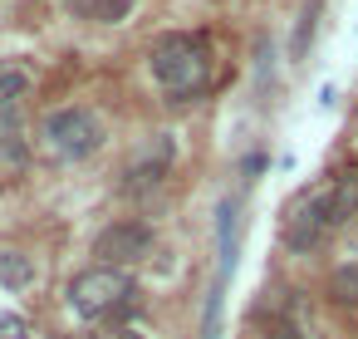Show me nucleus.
Segmentation results:
<instances>
[{
    "label": "nucleus",
    "instance_id": "9d476101",
    "mask_svg": "<svg viewBox=\"0 0 358 339\" xmlns=\"http://www.w3.org/2000/svg\"><path fill=\"white\" fill-rule=\"evenodd\" d=\"M314 20H319V0H304V11H299V25H294V45H289V60H304V55H309Z\"/></svg>",
    "mask_w": 358,
    "mask_h": 339
},
{
    "label": "nucleus",
    "instance_id": "1a4fd4ad",
    "mask_svg": "<svg viewBox=\"0 0 358 339\" xmlns=\"http://www.w3.org/2000/svg\"><path fill=\"white\" fill-rule=\"evenodd\" d=\"M25 94H30V74L25 69H0V118H6Z\"/></svg>",
    "mask_w": 358,
    "mask_h": 339
},
{
    "label": "nucleus",
    "instance_id": "f8f14e48",
    "mask_svg": "<svg viewBox=\"0 0 358 339\" xmlns=\"http://www.w3.org/2000/svg\"><path fill=\"white\" fill-rule=\"evenodd\" d=\"M84 11H89L94 20H108V25H113V20H123V15L133 11V0H89Z\"/></svg>",
    "mask_w": 358,
    "mask_h": 339
},
{
    "label": "nucleus",
    "instance_id": "4468645a",
    "mask_svg": "<svg viewBox=\"0 0 358 339\" xmlns=\"http://www.w3.org/2000/svg\"><path fill=\"white\" fill-rule=\"evenodd\" d=\"M265 339H304V334H299V329H294V324H275V329H270V334H265Z\"/></svg>",
    "mask_w": 358,
    "mask_h": 339
},
{
    "label": "nucleus",
    "instance_id": "7ed1b4c3",
    "mask_svg": "<svg viewBox=\"0 0 358 339\" xmlns=\"http://www.w3.org/2000/svg\"><path fill=\"white\" fill-rule=\"evenodd\" d=\"M45 143H50L59 158L79 162V158H89V153L103 148V123H99L94 109L69 104V109H55V113L45 118Z\"/></svg>",
    "mask_w": 358,
    "mask_h": 339
},
{
    "label": "nucleus",
    "instance_id": "39448f33",
    "mask_svg": "<svg viewBox=\"0 0 358 339\" xmlns=\"http://www.w3.org/2000/svg\"><path fill=\"white\" fill-rule=\"evenodd\" d=\"M324 231H329V226H324V207H319V197H304V202L289 212V221H285V246H289V256L314 251Z\"/></svg>",
    "mask_w": 358,
    "mask_h": 339
},
{
    "label": "nucleus",
    "instance_id": "f03ea898",
    "mask_svg": "<svg viewBox=\"0 0 358 339\" xmlns=\"http://www.w3.org/2000/svg\"><path fill=\"white\" fill-rule=\"evenodd\" d=\"M133 280L123 270H108V265H94L84 275L69 280V310L79 319H103V314H118L123 305H133Z\"/></svg>",
    "mask_w": 358,
    "mask_h": 339
},
{
    "label": "nucleus",
    "instance_id": "ddd939ff",
    "mask_svg": "<svg viewBox=\"0 0 358 339\" xmlns=\"http://www.w3.org/2000/svg\"><path fill=\"white\" fill-rule=\"evenodd\" d=\"M0 339H25V319H20V314L0 319Z\"/></svg>",
    "mask_w": 358,
    "mask_h": 339
},
{
    "label": "nucleus",
    "instance_id": "6e6552de",
    "mask_svg": "<svg viewBox=\"0 0 358 339\" xmlns=\"http://www.w3.org/2000/svg\"><path fill=\"white\" fill-rule=\"evenodd\" d=\"M329 300L334 305H358V261H348V265H338L334 275H329Z\"/></svg>",
    "mask_w": 358,
    "mask_h": 339
},
{
    "label": "nucleus",
    "instance_id": "0eeeda50",
    "mask_svg": "<svg viewBox=\"0 0 358 339\" xmlns=\"http://www.w3.org/2000/svg\"><path fill=\"white\" fill-rule=\"evenodd\" d=\"M0 285H10V290L35 285V261L25 251H0Z\"/></svg>",
    "mask_w": 358,
    "mask_h": 339
},
{
    "label": "nucleus",
    "instance_id": "423d86ee",
    "mask_svg": "<svg viewBox=\"0 0 358 339\" xmlns=\"http://www.w3.org/2000/svg\"><path fill=\"white\" fill-rule=\"evenodd\" d=\"M319 207H324V226H343L348 216H358V167L338 172L329 192H319Z\"/></svg>",
    "mask_w": 358,
    "mask_h": 339
},
{
    "label": "nucleus",
    "instance_id": "f257e3e1",
    "mask_svg": "<svg viewBox=\"0 0 358 339\" xmlns=\"http://www.w3.org/2000/svg\"><path fill=\"white\" fill-rule=\"evenodd\" d=\"M152 79L167 99H196L211 84V45L201 35H162L152 45Z\"/></svg>",
    "mask_w": 358,
    "mask_h": 339
},
{
    "label": "nucleus",
    "instance_id": "20e7f679",
    "mask_svg": "<svg viewBox=\"0 0 358 339\" xmlns=\"http://www.w3.org/2000/svg\"><path fill=\"white\" fill-rule=\"evenodd\" d=\"M94 256L99 265L108 270H123V265H138L152 256V226L148 221H113L94 236Z\"/></svg>",
    "mask_w": 358,
    "mask_h": 339
},
{
    "label": "nucleus",
    "instance_id": "9b49d317",
    "mask_svg": "<svg viewBox=\"0 0 358 339\" xmlns=\"http://www.w3.org/2000/svg\"><path fill=\"white\" fill-rule=\"evenodd\" d=\"M162 172H167V158H152V162H143V167H128V192H148V187H157Z\"/></svg>",
    "mask_w": 358,
    "mask_h": 339
}]
</instances>
